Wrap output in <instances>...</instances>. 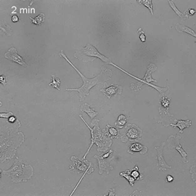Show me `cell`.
<instances>
[{"instance_id":"cell-1","label":"cell","mask_w":196,"mask_h":196,"mask_svg":"<svg viewBox=\"0 0 196 196\" xmlns=\"http://www.w3.org/2000/svg\"><path fill=\"white\" fill-rule=\"evenodd\" d=\"M20 127V123L18 120L13 125H8V121L5 126L1 128V163L7 160L13 159L15 156L17 148L24 142L25 137L22 132H18V129Z\"/></svg>"},{"instance_id":"cell-2","label":"cell","mask_w":196,"mask_h":196,"mask_svg":"<svg viewBox=\"0 0 196 196\" xmlns=\"http://www.w3.org/2000/svg\"><path fill=\"white\" fill-rule=\"evenodd\" d=\"M59 56H60L61 58H63L67 60V62L76 70L77 73L79 74V76H81V78L83 80V85H82L80 88L79 89H66V91H76L78 92L79 94V98H80V101H83L84 98L86 95H89L90 94V91L93 86H95L96 84H103L104 86H107L106 82L108 80H110L112 76V70L109 68H107L105 66H102L101 68V72L100 74H98L97 76H95L93 79H87L86 77L84 76L79 71L76 66H75L73 63L70 62V60H68V58L66 57V55L64 53V52L61 51L60 53L58 54Z\"/></svg>"},{"instance_id":"cell-3","label":"cell","mask_w":196,"mask_h":196,"mask_svg":"<svg viewBox=\"0 0 196 196\" xmlns=\"http://www.w3.org/2000/svg\"><path fill=\"white\" fill-rule=\"evenodd\" d=\"M82 121L85 123L86 126L88 127L89 129L91 131V143L89 147V149L87 150V152L84 154L83 157V160H85L86 156H87V154L90 152L91 147H92V145L94 144H96L97 146V151L99 152H106L109 149V147L111 146L112 144V140L111 138H109L108 137H107L103 132L101 131V129H100L99 126V120L95 119L92 121V122L91 123V126H92V128L88 125L87 123L86 122V121L84 119V118L82 117L81 115H79Z\"/></svg>"},{"instance_id":"cell-4","label":"cell","mask_w":196,"mask_h":196,"mask_svg":"<svg viewBox=\"0 0 196 196\" xmlns=\"http://www.w3.org/2000/svg\"><path fill=\"white\" fill-rule=\"evenodd\" d=\"M3 174L11 177V181L18 183L20 182H27L31 179L34 176V168L31 164L24 165L23 161L18 157H16L15 161L12 167L8 170L2 171Z\"/></svg>"},{"instance_id":"cell-5","label":"cell","mask_w":196,"mask_h":196,"mask_svg":"<svg viewBox=\"0 0 196 196\" xmlns=\"http://www.w3.org/2000/svg\"><path fill=\"white\" fill-rule=\"evenodd\" d=\"M74 58L81 60L84 63H89L90 61L95 60L97 58H100L103 62L111 64V59L106 58L103 54H100L97 49L93 45L88 44L86 47H81L78 51H76L74 54Z\"/></svg>"},{"instance_id":"cell-6","label":"cell","mask_w":196,"mask_h":196,"mask_svg":"<svg viewBox=\"0 0 196 196\" xmlns=\"http://www.w3.org/2000/svg\"><path fill=\"white\" fill-rule=\"evenodd\" d=\"M70 160L74 165L70 166L69 169L70 171H74L76 173H87V174H90L91 173L94 172V168H93V164L91 162H89L88 161L84 160L81 161L77 158L76 156H73L70 158Z\"/></svg>"},{"instance_id":"cell-7","label":"cell","mask_w":196,"mask_h":196,"mask_svg":"<svg viewBox=\"0 0 196 196\" xmlns=\"http://www.w3.org/2000/svg\"><path fill=\"white\" fill-rule=\"evenodd\" d=\"M142 137V129L139 128L135 124H129L126 127V133L121 136L120 139L123 142L127 141H137L141 140Z\"/></svg>"},{"instance_id":"cell-8","label":"cell","mask_w":196,"mask_h":196,"mask_svg":"<svg viewBox=\"0 0 196 196\" xmlns=\"http://www.w3.org/2000/svg\"><path fill=\"white\" fill-rule=\"evenodd\" d=\"M181 139V137L179 135H171L167 139V143H168V149H172V148H175L177 151H178L182 157V160H183L184 163H188V161L187 159V153L185 151L183 150V148L179 144V140Z\"/></svg>"},{"instance_id":"cell-9","label":"cell","mask_w":196,"mask_h":196,"mask_svg":"<svg viewBox=\"0 0 196 196\" xmlns=\"http://www.w3.org/2000/svg\"><path fill=\"white\" fill-rule=\"evenodd\" d=\"M94 158H96L98 162V166H99L100 171H99V174H102V172L104 171H106L107 172V174H109V172L110 170L113 169L112 166L111 165V161H112L113 159L115 158V156H112L111 157H109L108 158H101L99 156H97V155H95Z\"/></svg>"},{"instance_id":"cell-10","label":"cell","mask_w":196,"mask_h":196,"mask_svg":"<svg viewBox=\"0 0 196 196\" xmlns=\"http://www.w3.org/2000/svg\"><path fill=\"white\" fill-rule=\"evenodd\" d=\"M4 57L8 60H10L13 62L18 63V64L22 65L23 67H28V65L25 62L23 58L20 57L19 54H18L17 49L15 47H12L4 54Z\"/></svg>"},{"instance_id":"cell-11","label":"cell","mask_w":196,"mask_h":196,"mask_svg":"<svg viewBox=\"0 0 196 196\" xmlns=\"http://www.w3.org/2000/svg\"><path fill=\"white\" fill-rule=\"evenodd\" d=\"M164 146H165V142H162V144H161L160 147H155V149L157 150V152H158L157 153V159H158V162L157 163V166L159 167L158 169L161 171H166L168 168H172L166 163L165 159L163 158V150Z\"/></svg>"},{"instance_id":"cell-12","label":"cell","mask_w":196,"mask_h":196,"mask_svg":"<svg viewBox=\"0 0 196 196\" xmlns=\"http://www.w3.org/2000/svg\"><path fill=\"white\" fill-rule=\"evenodd\" d=\"M101 92L104 93L108 98H111L113 96L121 95L122 92V87L121 86L115 85V84H111L108 87H106L100 90Z\"/></svg>"},{"instance_id":"cell-13","label":"cell","mask_w":196,"mask_h":196,"mask_svg":"<svg viewBox=\"0 0 196 196\" xmlns=\"http://www.w3.org/2000/svg\"><path fill=\"white\" fill-rule=\"evenodd\" d=\"M170 97H163L161 99L160 101V107H159V111H160L161 114V121L163 118L164 116L172 117L169 113H168V106H169Z\"/></svg>"},{"instance_id":"cell-14","label":"cell","mask_w":196,"mask_h":196,"mask_svg":"<svg viewBox=\"0 0 196 196\" xmlns=\"http://www.w3.org/2000/svg\"><path fill=\"white\" fill-rule=\"evenodd\" d=\"M147 151V148L144 146V145H142L141 144H139V143H134V144L131 145L129 147L128 152L129 153L133 154L134 152H140L141 154H145L146 153Z\"/></svg>"},{"instance_id":"cell-15","label":"cell","mask_w":196,"mask_h":196,"mask_svg":"<svg viewBox=\"0 0 196 196\" xmlns=\"http://www.w3.org/2000/svg\"><path fill=\"white\" fill-rule=\"evenodd\" d=\"M80 109L82 112L86 113V114L90 116L91 119H93L95 116H97L98 114H99V113L96 112V111H95L94 110H93V108H92V107H91L90 105L87 103H84L81 106Z\"/></svg>"},{"instance_id":"cell-16","label":"cell","mask_w":196,"mask_h":196,"mask_svg":"<svg viewBox=\"0 0 196 196\" xmlns=\"http://www.w3.org/2000/svg\"><path fill=\"white\" fill-rule=\"evenodd\" d=\"M103 132L107 137H108L109 138H117L118 139L120 137L118 135V132L117 129L114 127L111 126V125L108 124L107 125L106 128L104 129Z\"/></svg>"},{"instance_id":"cell-17","label":"cell","mask_w":196,"mask_h":196,"mask_svg":"<svg viewBox=\"0 0 196 196\" xmlns=\"http://www.w3.org/2000/svg\"><path fill=\"white\" fill-rule=\"evenodd\" d=\"M156 70H157V67L156 65H155L154 64H152V63L150 64L147 66V73H146V74H145V76L144 77V79H143V80L147 82V83H150V82H152V81H157L156 80H154V79L151 77V73H152Z\"/></svg>"},{"instance_id":"cell-18","label":"cell","mask_w":196,"mask_h":196,"mask_svg":"<svg viewBox=\"0 0 196 196\" xmlns=\"http://www.w3.org/2000/svg\"><path fill=\"white\" fill-rule=\"evenodd\" d=\"M168 3H169L171 8H172L173 9V10L174 11L175 13H176L177 15H178L182 20L188 19L189 16H190V13H188V11H185V12H184V13H182L180 12V11L178 10V9L177 8V7L175 6L174 2V1H170V0H169V1H168Z\"/></svg>"},{"instance_id":"cell-19","label":"cell","mask_w":196,"mask_h":196,"mask_svg":"<svg viewBox=\"0 0 196 196\" xmlns=\"http://www.w3.org/2000/svg\"><path fill=\"white\" fill-rule=\"evenodd\" d=\"M176 121H177V124H171V126H172L174 127H179L180 129V131H179L180 133H182V132H183V129L184 128H188L189 126H190L191 124H192V122H191L190 120H187V121L176 120Z\"/></svg>"},{"instance_id":"cell-20","label":"cell","mask_w":196,"mask_h":196,"mask_svg":"<svg viewBox=\"0 0 196 196\" xmlns=\"http://www.w3.org/2000/svg\"><path fill=\"white\" fill-rule=\"evenodd\" d=\"M176 30L178 31L179 33H188L190 35H192L196 38V33L194 31V30H193L192 28H189V27H187L185 26H182V25L179 23L176 24Z\"/></svg>"},{"instance_id":"cell-21","label":"cell","mask_w":196,"mask_h":196,"mask_svg":"<svg viewBox=\"0 0 196 196\" xmlns=\"http://www.w3.org/2000/svg\"><path fill=\"white\" fill-rule=\"evenodd\" d=\"M1 33L2 35H3L4 34H7V35L10 36L13 35V31L11 29L10 26H9L8 24L5 23V22H4L3 20H1Z\"/></svg>"},{"instance_id":"cell-22","label":"cell","mask_w":196,"mask_h":196,"mask_svg":"<svg viewBox=\"0 0 196 196\" xmlns=\"http://www.w3.org/2000/svg\"><path fill=\"white\" fill-rule=\"evenodd\" d=\"M60 83H61V81L60 80V79H59L58 78H57L54 74H52V81L48 84V86H52V87L55 88L58 90L60 91Z\"/></svg>"},{"instance_id":"cell-23","label":"cell","mask_w":196,"mask_h":196,"mask_svg":"<svg viewBox=\"0 0 196 196\" xmlns=\"http://www.w3.org/2000/svg\"><path fill=\"white\" fill-rule=\"evenodd\" d=\"M126 116H125L124 115H120L118 116V120L115 123V126H117L118 128H123L125 126V124H126Z\"/></svg>"},{"instance_id":"cell-24","label":"cell","mask_w":196,"mask_h":196,"mask_svg":"<svg viewBox=\"0 0 196 196\" xmlns=\"http://www.w3.org/2000/svg\"><path fill=\"white\" fill-rule=\"evenodd\" d=\"M30 19L32 20V23L39 26V25H41L44 22L45 16H44V13H41V14L39 15L38 16H36V18H33L30 17Z\"/></svg>"},{"instance_id":"cell-25","label":"cell","mask_w":196,"mask_h":196,"mask_svg":"<svg viewBox=\"0 0 196 196\" xmlns=\"http://www.w3.org/2000/svg\"><path fill=\"white\" fill-rule=\"evenodd\" d=\"M120 175H121V176L125 177V178H126L127 180H128V181L129 182V184H130V185L132 187L134 186V182H135V179H134L133 177H132V176L131 175L130 171L126 170V172L120 173Z\"/></svg>"},{"instance_id":"cell-26","label":"cell","mask_w":196,"mask_h":196,"mask_svg":"<svg viewBox=\"0 0 196 196\" xmlns=\"http://www.w3.org/2000/svg\"><path fill=\"white\" fill-rule=\"evenodd\" d=\"M138 169H139L138 167L136 166L134 169L131 172V175L135 180H142L143 178V175L140 174V173H139Z\"/></svg>"},{"instance_id":"cell-27","label":"cell","mask_w":196,"mask_h":196,"mask_svg":"<svg viewBox=\"0 0 196 196\" xmlns=\"http://www.w3.org/2000/svg\"><path fill=\"white\" fill-rule=\"evenodd\" d=\"M138 3L143 4L145 6H146L148 8V10L150 11L152 15H153V12H152V0H138Z\"/></svg>"},{"instance_id":"cell-28","label":"cell","mask_w":196,"mask_h":196,"mask_svg":"<svg viewBox=\"0 0 196 196\" xmlns=\"http://www.w3.org/2000/svg\"><path fill=\"white\" fill-rule=\"evenodd\" d=\"M143 84V81H140V82H138L137 84H131V89L132 90H133L134 91H135V92H137V91H139L141 89V86Z\"/></svg>"},{"instance_id":"cell-29","label":"cell","mask_w":196,"mask_h":196,"mask_svg":"<svg viewBox=\"0 0 196 196\" xmlns=\"http://www.w3.org/2000/svg\"><path fill=\"white\" fill-rule=\"evenodd\" d=\"M190 172L191 173V175H192L193 180L196 183V166L194 165L190 168Z\"/></svg>"},{"instance_id":"cell-30","label":"cell","mask_w":196,"mask_h":196,"mask_svg":"<svg viewBox=\"0 0 196 196\" xmlns=\"http://www.w3.org/2000/svg\"><path fill=\"white\" fill-rule=\"evenodd\" d=\"M14 114L12 112H8V113H0V118H10L11 116H13Z\"/></svg>"},{"instance_id":"cell-31","label":"cell","mask_w":196,"mask_h":196,"mask_svg":"<svg viewBox=\"0 0 196 196\" xmlns=\"http://www.w3.org/2000/svg\"><path fill=\"white\" fill-rule=\"evenodd\" d=\"M86 174H87V173H84V174H83V176H82V177H81V179H80V180H79V182H78V184H76V187H75L74 190H73V192H72L71 193H70V196H73V194H74V192H75V191H76V189H77V188H78V186L79 185V184H80V183H81V182L82 181V179H84V177H85V175H86Z\"/></svg>"},{"instance_id":"cell-32","label":"cell","mask_w":196,"mask_h":196,"mask_svg":"<svg viewBox=\"0 0 196 196\" xmlns=\"http://www.w3.org/2000/svg\"><path fill=\"white\" fill-rule=\"evenodd\" d=\"M104 196H116L115 189L112 188V189H111V190H108V195H104Z\"/></svg>"},{"instance_id":"cell-33","label":"cell","mask_w":196,"mask_h":196,"mask_svg":"<svg viewBox=\"0 0 196 196\" xmlns=\"http://www.w3.org/2000/svg\"><path fill=\"white\" fill-rule=\"evenodd\" d=\"M7 79H8V78H7L6 76H0V83H1L2 84H3V85H6Z\"/></svg>"},{"instance_id":"cell-34","label":"cell","mask_w":196,"mask_h":196,"mask_svg":"<svg viewBox=\"0 0 196 196\" xmlns=\"http://www.w3.org/2000/svg\"><path fill=\"white\" fill-rule=\"evenodd\" d=\"M16 121H17L16 118L15 117V116H11V117L9 118L8 122L10 123V124H14V123L16 122Z\"/></svg>"},{"instance_id":"cell-35","label":"cell","mask_w":196,"mask_h":196,"mask_svg":"<svg viewBox=\"0 0 196 196\" xmlns=\"http://www.w3.org/2000/svg\"><path fill=\"white\" fill-rule=\"evenodd\" d=\"M130 196H142V192H140V191L135 190V191H134V193H132Z\"/></svg>"},{"instance_id":"cell-36","label":"cell","mask_w":196,"mask_h":196,"mask_svg":"<svg viewBox=\"0 0 196 196\" xmlns=\"http://www.w3.org/2000/svg\"><path fill=\"white\" fill-rule=\"evenodd\" d=\"M19 20H20V18H19V17L17 15H14L12 17V21L13 23H18V21H19Z\"/></svg>"},{"instance_id":"cell-37","label":"cell","mask_w":196,"mask_h":196,"mask_svg":"<svg viewBox=\"0 0 196 196\" xmlns=\"http://www.w3.org/2000/svg\"><path fill=\"white\" fill-rule=\"evenodd\" d=\"M140 39L141 40V42H145V41H146V37H145V34H141L140 35Z\"/></svg>"},{"instance_id":"cell-38","label":"cell","mask_w":196,"mask_h":196,"mask_svg":"<svg viewBox=\"0 0 196 196\" xmlns=\"http://www.w3.org/2000/svg\"><path fill=\"white\" fill-rule=\"evenodd\" d=\"M173 179H174V178H173L172 176H171V175H168L167 177H166V182H171L173 181Z\"/></svg>"},{"instance_id":"cell-39","label":"cell","mask_w":196,"mask_h":196,"mask_svg":"<svg viewBox=\"0 0 196 196\" xmlns=\"http://www.w3.org/2000/svg\"><path fill=\"white\" fill-rule=\"evenodd\" d=\"M189 12H190V15H193L195 13L196 10H195V9H190V10H188Z\"/></svg>"}]
</instances>
